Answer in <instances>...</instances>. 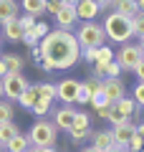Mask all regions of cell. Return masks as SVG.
I'll return each mask as SVG.
<instances>
[{"label":"cell","instance_id":"cell-1","mask_svg":"<svg viewBox=\"0 0 144 152\" xmlns=\"http://www.w3.org/2000/svg\"><path fill=\"white\" fill-rule=\"evenodd\" d=\"M38 51H41V58H46L53 66V71L73 69L81 61V46L73 31H63V28H51L38 41Z\"/></svg>","mask_w":144,"mask_h":152},{"label":"cell","instance_id":"cell-2","mask_svg":"<svg viewBox=\"0 0 144 152\" xmlns=\"http://www.w3.org/2000/svg\"><path fill=\"white\" fill-rule=\"evenodd\" d=\"M101 28H104V36H106L111 43H119V46H121V43H129V41L134 38L132 18L121 15V13H116V10H106Z\"/></svg>","mask_w":144,"mask_h":152},{"label":"cell","instance_id":"cell-3","mask_svg":"<svg viewBox=\"0 0 144 152\" xmlns=\"http://www.w3.org/2000/svg\"><path fill=\"white\" fill-rule=\"evenodd\" d=\"M28 142L31 147H56L58 142V129L51 119H36L28 129Z\"/></svg>","mask_w":144,"mask_h":152},{"label":"cell","instance_id":"cell-4","mask_svg":"<svg viewBox=\"0 0 144 152\" xmlns=\"http://www.w3.org/2000/svg\"><path fill=\"white\" fill-rule=\"evenodd\" d=\"M73 36H76V41H79L81 51H84V48H99V46L106 43L104 28H101V23H96V20H84L73 31Z\"/></svg>","mask_w":144,"mask_h":152},{"label":"cell","instance_id":"cell-5","mask_svg":"<svg viewBox=\"0 0 144 152\" xmlns=\"http://www.w3.org/2000/svg\"><path fill=\"white\" fill-rule=\"evenodd\" d=\"M137 104H134V99L132 96H121V99H116V102H111L109 104V117H106V122L109 124H121V122H127V119H134L137 117Z\"/></svg>","mask_w":144,"mask_h":152},{"label":"cell","instance_id":"cell-6","mask_svg":"<svg viewBox=\"0 0 144 152\" xmlns=\"http://www.w3.org/2000/svg\"><path fill=\"white\" fill-rule=\"evenodd\" d=\"M0 84H3V96H5L8 102H18V96L31 86V81H28L23 74H5L0 79Z\"/></svg>","mask_w":144,"mask_h":152},{"label":"cell","instance_id":"cell-7","mask_svg":"<svg viewBox=\"0 0 144 152\" xmlns=\"http://www.w3.org/2000/svg\"><path fill=\"white\" fill-rule=\"evenodd\" d=\"M144 58V53L139 51L137 43H121L119 51H114V61L121 66V71H134V66Z\"/></svg>","mask_w":144,"mask_h":152},{"label":"cell","instance_id":"cell-8","mask_svg":"<svg viewBox=\"0 0 144 152\" xmlns=\"http://www.w3.org/2000/svg\"><path fill=\"white\" fill-rule=\"evenodd\" d=\"M89 132H91V114H89V112H79V109H76L73 124H71V129L66 132L68 140H71V142H84L86 137H89Z\"/></svg>","mask_w":144,"mask_h":152},{"label":"cell","instance_id":"cell-9","mask_svg":"<svg viewBox=\"0 0 144 152\" xmlns=\"http://www.w3.org/2000/svg\"><path fill=\"white\" fill-rule=\"evenodd\" d=\"M56 20V28H63V31H76V26H79V15H76V8L73 5H66V3H61L58 13L53 15Z\"/></svg>","mask_w":144,"mask_h":152},{"label":"cell","instance_id":"cell-10","mask_svg":"<svg viewBox=\"0 0 144 152\" xmlns=\"http://www.w3.org/2000/svg\"><path fill=\"white\" fill-rule=\"evenodd\" d=\"M134 127H137V122H134V119H127V122H121V124H114V127H111L114 147H119V150H127L129 140L134 137Z\"/></svg>","mask_w":144,"mask_h":152},{"label":"cell","instance_id":"cell-11","mask_svg":"<svg viewBox=\"0 0 144 152\" xmlns=\"http://www.w3.org/2000/svg\"><path fill=\"white\" fill-rule=\"evenodd\" d=\"M76 91H79V79H61L56 84V99L61 104H76Z\"/></svg>","mask_w":144,"mask_h":152},{"label":"cell","instance_id":"cell-12","mask_svg":"<svg viewBox=\"0 0 144 152\" xmlns=\"http://www.w3.org/2000/svg\"><path fill=\"white\" fill-rule=\"evenodd\" d=\"M73 117H76V109H73V104H63V107H58L53 112V124H56V129L58 132H68L71 129V124H73Z\"/></svg>","mask_w":144,"mask_h":152},{"label":"cell","instance_id":"cell-13","mask_svg":"<svg viewBox=\"0 0 144 152\" xmlns=\"http://www.w3.org/2000/svg\"><path fill=\"white\" fill-rule=\"evenodd\" d=\"M101 91H104V96H106L109 102H116V99L127 96V86H124V81H121V79H111V76L101 81Z\"/></svg>","mask_w":144,"mask_h":152},{"label":"cell","instance_id":"cell-14","mask_svg":"<svg viewBox=\"0 0 144 152\" xmlns=\"http://www.w3.org/2000/svg\"><path fill=\"white\" fill-rule=\"evenodd\" d=\"M73 8H76L79 20H96V15H101V8L96 5L94 0H79Z\"/></svg>","mask_w":144,"mask_h":152},{"label":"cell","instance_id":"cell-15","mask_svg":"<svg viewBox=\"0 0 144 152\" xmlns=\"http://www.w3.org/2000/svg\"><path fill=\"white\" fill-rule=\"evenodd\" d=\"M0 36L5 38V41H10V43H18L23 38V28L18 23V18H10V20L0 23Z\"/></svg>","mask_w":144,"mask_h":152},{"label":"cell","instance_id":"cell-16","mask_svg":"<svg viewBox=\"0 0 144 152\" xmlns=\"http://www.w3.org/2000/svg\"><path fill=\"white\" fill-rule=\"evenodd\" d=\"M89 140L91 145L96 147V150H109V147H114V137H111V129H91L89 132Z\"/></svg>","mask_w":144,"mask_h":152},{"label":"cell","instance_id":"cell-17","mask_svg":"<svg viewBox=\"0 0 144 152\" xmlns=\"http://www.w3.org/2000/svg\"><path fill=\"white\" fill-rule=\"evenodd\" d=\"M0 58L5 64L8 74H23V69H25V58L18 53H0Z\"/></svg>","mask_w":144,"mask_h":152},{"label":"cell","instance_id":"cell-18","mask_svg":"<svg viewBox=\"0 0 144 152\" xmlns=\"http://www.w3.org/2000/svg\"><path fill=\"white\" fill-rule=\"evenodd\" d=\"M20 15V3L18 0H0V23Z\"/></svg>","mask_w":144,"mask_h":152},{"label":"cell","instance_id":"cell-19","mask_svg":"<svg viewBox=\"0 0 144 152\" xmlns=\"http://www.w3.org/2000/svg\"><path fill=\"white\" fill-rule=\"evenodd\" d=\"M15 134H20V127H18L13 119L10 122H0V147H5Z\"/></svg>","mask_w":144,"mask_h":152},{"label":"cell","instance_id":"cell-20","mask_svg":"<svg viewBox=\"0 0 144 152\" xmlns=\"http://www.w3.org/2000/svg\"><path fill=\"white\" fill-rule=\"evenodd\" d=\"M28 147H31V142H28V134H23V132H20V134H15L5 147H3V152H25Z\"/></svg>","mask_w":144,"mask_h":152},{"label":"cell","instance_id":"cell-21","mask_svg":"<svg viewBox=\"0 0 144 152\" xmlns=\"http://www.w3.org/2000/svg\"><path fill=\"white\" fill-rule=\"evenodd\" d=\"M111 10L121 13V15H127V18H134L139 13V8L134 5L132 0H114V3H111Z\"/></svg>","mask_w":144,"mask_h":152},{"label":"cell","instance_id":"cell-22","mask_svg":"<svg viewBox=\"0 0 144 152\" xmlns=\"http://www.w3.org/2000/svg\"><path fill=\"white\" fill-rule=\"evenodd\" d=\"M20 8L28 13V15H41L46 13V0H20Z\"/></svg>","mask_w":144,"mask_h":152},{"label":"cell","instance_id":"cell-23","mask_svg":"<svg viewBox=\"0 0 144 152\" xmlns=\"http://www.w3.org/2000/svg\"><path fill=\"white\" fill-rule=\"evenodd\" d=\"M51 107H53V102H51V99H36V104H33L28 112H31L33 117H38V119H43L46 114H51Z\"/></svg>","mask_w":144,"mask_h":152},{"label":"cell","instance_id":"cell-24","mask_svg":"<svg viewBox=\"0 0 144 152\" xmlns=\"http://www.w3.org/2000/svg\"><path fill=\"white\" fill-rule=\"evenodd\" d=\"M38 91V99H51L53 102L56 99V84L53 81H41V84H33Z\"/></svg>","mask_w":144,"mask_h":152},{"label":"cell","instance_id":"cell-25","mask_svg":"<svg viewBox=\"0 0 144 152\" xmlns=\"http://www.w3.org/2000/svg\"><path fill=\"white\" fill-rule=\"evenodd\" d=\"M36 99H38V91H36V86L31 84V86H28L25 91H23L20 96H18V104H20L23 109H31L33 104H36Z\"/></svg>","mask_w":144,"mask_h":152},{"label":"cell","instance_id":"cell-26","mask_svg":"<svg viewBox=\"0 0 144 152\" xmlns=\"http://www.w3.org/2000/svg\"><path fill=\"white\" fill-rule=\"evenodd\" d=\"M91 96H94V91H91V89L86 86L84 81H79V91H76V104H81V107H86V104L91 102Z\"/></svg>","mask_w":144,"mask_h":152},{"label":"cell","instance_id":"cell-27","mask_svg":"<svg viewBox=\"0 0 144 152\" xmlns=\"http://www.w3.org/2000/svg\"><path fill=\"white\" fill-rule=\"evenodd\" d=\"M13 114H15V109H13V102H8V99H0V122H10Z\"/></svg>","mask_w":144,"mask_h":152},{"label":"cell","instance_id":"cell-28","mask_svg":"<svg viewBox=\"0 0 144 152\" xmlns=\"http://www.w3.org/2000/svg\"><path fill=\"white\" fill-rule=\"evenodd\" d=\"M132 31L137 38H144V10H139L137 15L132 18Z\"/></svg>","mask_w":144,"mask_h":152},{"label":"cell","instance_id":"cell-29","mask_svg":"<svg viewBox=\"0 0 144 152\" xmlns=\"http://www.w3.org/2000/svg\"><path fill=\"white\" fill-rule=\"evenodd\" d=\"M48 31H51V26H48V23H43V20H36V26H33L31 31H28V36H33L36 41H41V38L46 36Z\"/></svg>","mask_w":144,"mask_h":152},{"label":"cell","instance_id":"cell-30","mask_svg":"<svg viewBox=\"0 0 144 152\" xmlns=\"http://www.w3.org/2000/svg\"><path fill=\"white\" fill-rule=\"evenodd\" d=\"M96 61H99V64H111V61H114V51L109 48L106 43L99 46V56H96Z\"/></svg>","mask_w":144,"mask_h":152},{"label":"cell","instance_id":"cell-31","mask_svg":"<svg viewBox=\"0 0 144 152\" xmlns=\"http://www.w3.org/2000/svg\"><path fill=\"white\" fill-rule=\"evenodd\" d=\"M132 99H134L137 107H144V81H137V86L132 91Z\"/></svg>","mask_w":144,"mask_h":152},{"label":"cell","instance_id":"cell-32","mask_svg":"<svg viewBox=\"0 0 144 152\" xmlns=\"http://www.w3.org/2000/svg\"><path fill=\"white\" fill-rule=\"evenodd\" d=\"M89 104H91L94 109H99V107H109L111 102L104 96V91H94V96H91V102H89Z\"/></svg>","mask_w":144,"mask_h":152},{"label":"cell","instance_id":"cell-33","mask_svg":"<svg viewBox=\"0 0 144 152\" xmlns=\"http://www.w3.org/2000/svg\"><path fill=\"white\" fill-rule=\"evenodd\" d=\"M36 20H38V18H36V15H28V13H25V15H18V23H20L23 33H28V31H31V28L36 26Z\"/></svg>","mask_w":144,"mask_h":152},{"label":"cell","instance_id":"cell-34","mask_svg":"<svg viewBox=\"0 0 144 152\" xmlns=\"http://www.w3.org/2000/svg\"><path fill=\"white\" fill-rule=\"evenodd\" d=\"M91 76H94V79H99V81H101V79H106V64H99V61H96V64H91Z\"/></svg>","mask_w":144,"mask_h":152},{"label":"cell","instance_id":"cell-35","mask_svg":"<svg viewBox=\"0 0 144 152\" xmlns=\"http://www.w3.org/2000/svg\"><path fill=\"white\" fill-rule=\"evenodd\" d=\"M121 74H124V71H121V66H119L116 61L106 64V79H109V76H111V79H121Z\"/></svg>","mask_w":144,"mask_h":152},{"label":"cell","instance_id":"cell-36","mask_svg":"<svg viewBox=\"0 0 144 152\" xmlns=\"http://www.w3.org/2000/svg\"><path fill=\"white\" fill-rule=\"evenodd\" d=\"M96 56H99V48H84L81 51V58L86 64H96Z\"/></svg>","mask_w":144,"mask_h":152},{"label":"cell","instance_id":"cell-37","mask_svg":"<svg viewBox=\"0 0 144 152\" xmlns=\"http://www.w3.org/2000/svg\"><path fill=\"white\" fill-rule=\"evenodd\" d=\"M142 147H144V140H142V137L137 134V132H134V137H132V140H129L127 150H132V152H139V150H142Z\"/></svg>","mask_w":144,"mask_h":152},{"label":"cell","instance_id":"cell-38","mask_svg":"<svg viewBox=\"0 0 144 152\" xmlns=\"http://www.w3.org/2000/svg\"><path fill=\"white\" fill-rule=\"evenodd\" d=\"M61 8V0H46V13L48 15H56Z\"/></svg>","mask_w":144,"mask_h":152},{"label":"cell","instance_id":"cell-39","mask_svg":"<svg viewBox=\"0 0 144 152\" xmlns=\"http://www.w3.org/2000/svg\"><path fill=\"white\" fill-rule=\"evenodd\" d=\"M132 74H134V76H137V81H144V58H142V61H139V64H137V66H134V71H132Z\"/></svg>","mask_w":144,"mask_h":152},{"label":"cell","instance_id":"cell-40","mask_svg":"<svg viewBox=\"0 0 144 152\" xmlns=\"http://www.w3.org/2000/svg\"><path fill=\"white\" fill-rule=\"evenodd\" d=\"M94 3L101 8V10H111V3H114V0H94Z\"/></svg>","mask_w":144,"mask_h":152},{"label":"cell","instance_id":"cell-41","mask_svg":"<svg viewBox=\"0 0 144 152\" xmlns=\"http://www.w3.org/2000/svg\"><path fill=\"white\" fill-rule=\"evenodd\" d=\"M94 112H96L99 119H106V117H109V107H99V109H94Z\"/></svg>","mask_w":144,"mask_h":152},{"label":"cell","instance_id":"cell-42","mask_svg":"<svg viewBox=\"0 0 144 152\" xmlns=\"http://www.w3.org/2000/svg\"><path fill=\"white\" fill-rule=\"evenodd\" d=\"M25 152H56V147H28Z\"/></svg>","mask_w":144,"mask_h":152},{"label":"cell","instance_id":"cell-43","mask_svg":"<svg viewBox=\"0 0 144 152\" xmlns=\"http://www.w3.org/2000/svg\"><path fill=\"white\" fill-rule=\"evenodd\" d=\"M134 132H137V134H139V137H142V140H144V122H139V124L134 127Z\"/></svg>","mask_w":144,"mask_h":152},{"label":"cell","instance_id":"cell-44","mask_svg":"<svg viewBox=\"0 0 144 152\" xmlns=\"http://www.w3.org/2000/svg\"><path fill=\"white\" fill-rule=\"evenodd\" d=\"M5 74H8V69H5V64H3V58H0V79H3Z\"/></svg>","mask_w":144,"mask_h":152},{"label":"cell","instance_id":"cell-45","mask_svg":"<svg viewBox=\"0 0 144 152\" xmlns=\"http://www.w3.org/2000/svg\"><path fill=\"white\" fill-rule=\"evenodd\" d=\"M81 152H101V150H96L94 145H89V147H84V150H81Z\"/></svg>","mask_w":144,"mask_h":152},{"label":"cell","instance_id":"cell-46","mask_svg":"<svg viewBox=\"0 0 144 152\" xmlns=\"http://www.w3.org/2000/svg\"><path fill=\"white\" fill-rule=\"evenodd\" d=\"M132 3H134V5L139 8V10H144V0H132Z\"/></svg>","mask_w":144,"mask_h":152},{"label":"cell","instance_id":"cell-47","mask_svg":"<svg viewBox=\"0 0 144 152\" xmlns=\"http://www.w3.org/2000/svg\"><path fill=\"white\" fill-rule=\"evenodd\" d=\"M104 152H127V150H119V147H109V150H104Z\"/></svg>","mask_w":144,"mask_h":152},{"label":"cell","instance_id":"cell-48","mask_svg":"<svg viewBox=\"0 0 144 152\" xmlns=\"http://www.w3.org/2000/svg\"><path fill=\"white\" fill-rule=\"evenodd\" d=\"M137 46H139V51L144 53V38H139V43H137Z\"/></svg>","mask_w":144,"mask_h":152},{"label":"cell","instance_id":"cell-49","mask_svg":"<svg viewBox=\"0 0 144 152\" xmlns=\"http://www.w3.org/2000/svg\"><path fill=\"white\" fill-rule=\"evenodd\" d=\"M61 3H66V5H76L79 0H61Z\"/></svg>","mask_w":144,"mask_h":152},{"label":"cell","instance_id":"cell-50","mask_svg":"<svg viewBox=\"0 0 144 152\" xmlns=\"http://www.w3.org/2000/svg\"><path fill=\"white\" fill-rule=\"evenodd\" d=\"M0 99H3V84H0Z\"/></svg>","mask_w":144,"mask_h":152},{"label":"cell","instance_id":"cell-51","mask_svg":"<svg viewBox=\"0 0 144 152\" xmlns=\"http://www.w3.org/2000/svg\"><path fill=\"white\" fill-rule=\"evenodd\" d=\"M0 48H3V36H0Z\"/></svg>","mask_w":144,"mask_h":152},{"label":"cell","instance_id":"cell-52","mask_svg":"<svg viewBox=\"0 0 144 152\" xmlns=\"http://www.w3.org/2000/svg\"><path fill=\"white\" fill-rule=\"evenodd\" d=\"M139 152H144V147H142V150H139Z\"/></svg>","mask_w":144,"mask_h":152},{"label":"cell","instance_id":"cell-53","mask_svg":"<svg viewBox=\"0 0 144 152\" xmlns=\"http://www.w3.org/2000/svg\"><path fill=\"white\" fill-rule=\"evenodd\" d=\"M0 152H3V147H0Z\"/></svg>","mask_w":144,"mask_h":152},{"label":"cell","instance_id":"cell-54","mask_svg":"<svg viewBox=\"0 0 144 152\" xmlns=\"http://www.w3.org/2000/svg\"><path fill=\"white\" fill-rule=\"evenodd\" d=\"M127 152H132V150H127Z\"/></svg>","mask_w":144,"mask_h":152}]
</instances>
